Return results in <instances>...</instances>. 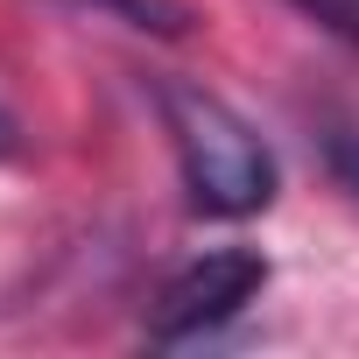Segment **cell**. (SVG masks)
I'll return each mask as SVG.
<instances>
[{
	"mask_svg": "<svg viewBox=\"0 0 359 359\" xmlns=\"http://www.w3.org/2000/svg\"><path fill=\"white\" fill-rule=\"evenodd\" d=\"M296 8H303L310 22H324L331 36H345V43H359V0H296Z\"/></svg>",
	"mask_w": 359,
	"mask_h": 359,
	"instance_id": "obj_4",
	"label": "cell"
},
{
	"mask_svg": "<svg viewBox=\"0 0 359 359\" xmlns=\"http://www.w3.org/2000/svg\"><path fill=\"white\" fill-rule=\"evenodd\" d=\"M155 106H162V127H169V148H176V169H184V191L198 212L212 219H254L275 205V155L268 141L205 85L191 78H162L155 85Z\"/></svg>",
	"mask_w": 359,
	"mask_h": 359,
	"instance_id": "obj_1",
	"label": "cell"
},
{
	"mask_svg": "<svg viewBox=\"0 0 359 359\" xmlns=\"http://www.w3.org/2000/svg\"><path fill=\"white\" fill-rule=\"evenodd\" d=\"M268 289V261L254 247H205L198 261H184L162 296L148 303V338L155 345H184V338H205L219 324H233L254 296Z\"/></svg>",
	"mask_w": 359,
	"mask_h": 359,
	"instance_id": "obj_2",
	"label": "cell"
},
{
	"mask_svg": "<svg viewBox=\"0 0 359 359\" xmlns=\"http://www.w3.org/2000/svg\"><path fill=\"white\" fill-rule=\"evenodd\" d=\"M331 169L345 176V191H359V134H338L331 141Z\"/></svg>",
	"mask_w": 359,
	"mask_h": 359,
	"instance_id": "obj_5",
	"label": "cell"
},
{
	"mask_svg": "<svg viewBox=\"0 0 359 359\" xmlns=\"http://www.w3.org/2000/svg\"><path fill=\"white\" fill-rule=\"evenodd\" d=\"M85 8L127 22V29H148V36H191V8L184 0H85Z\"/></svg>",
	"mask_w": 359,
	"mask_h": 359,
	"instance_id": "obj_3",
	"label": "cell"
}]
</instances>
